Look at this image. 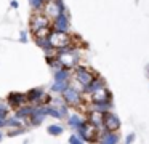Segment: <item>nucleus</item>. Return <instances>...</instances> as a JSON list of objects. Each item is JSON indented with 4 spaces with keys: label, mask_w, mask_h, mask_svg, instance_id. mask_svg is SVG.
<instances>
[{
    "label": "nucleus",
    "mask_w": 149,
    "mask_h": 144,
    "mask_svg": "<svg viewBox=\"0 0 149 144\" xmlns=\"http://www.w3.org/2000/svg\"><path fill=\"white\" fill-rule=\"evenodd\" d=\"M7 102L11 107V111H15V109L21 107L23 104H26L27 96H26V93H21V91H11L10 95L7 96Z\"/></svg>",
    "instance_id": "8"
},
{
    "label": "nucleus",
    "mask_w": 149,
    "mask_h": 144,
    "mask_svg": "<svg viewBox=\"0 0 149 144\" xmlns=\"http://www.w3.org/2000/svg\"><path fill=\"white\" fill-rule=\"evenodd\" d=\"M7 117H8V115L0 114V128H5V123H7Z\"/></svg>",
    "instance_id": "29"
},
{
    "label": "nucleus",
    "mask_w": 149,
    "mask_h": 144,
    "mask_svg": "<svg viewBox=\"0 0 149 144\" xmlns=\"http://www.w3.org/2000/svg\"><path fill=\"white\" fill-rule=\"evenodd\" d=\"M64 102L69 106V107H74V109H79V107H84L85 106V95L80 88H77L75 85H69L64 91L61 93Z\"/></svg>",
    "instance_id": "3"
},
{
    "label": "nucleus",
    "mask_w": 149,
    "mask_h": 144,
    "mask_svg": "<svg viewBox=\"0 0 149 144\" xmlns=\"http://www.w3.org/2000/svg\"><path fill=\"white\" fill-rule=\"evenodd\" d=\"M47 133L52 134V136H61L63 133H64V127L59 123H52L47 127Z\"/></svg>",
    "instance_id": "22"
},
{
    "label": "nucleus",
    "mask_w": 149,
    "mask_h": 144,
    "mask_svg": "<svg viewBox=\"0 0 149 144\" xmlns=\"http://www.w3.org/2000/svg\"><path fill=\"white\" fill-rule=\"evenodd\" d=\"M27 40H29V31H19V42L21 43H27Z\"/></svg>",
    "instance_id": "27"
},
{
    "label": "nucleus",
    "mask_w": 149,
    "mask_h": 144,
    "mask_svg": "<svg viewBox=\"0 0 149 144\" xmlns=\"http://www.w3.org/2000/svg\"><path fill=\"white\" fill-rule=\"evenodd\" d=\"M11 112V107L8 106V102L5 101V102H0V114H5V115H8Z\"/></svg>",
    "instance_id": "26"
},
{
    "label": "nucleus",
    "mask_w": 149,
    "mask_h": 144,
    "mask_svg": "<svg viewBox=\"0 0 149 144\" xmlns=\"http://www.w3.org/2000/svg\"><path fill=\"white\" fill-rule=\"evenodd\" d=\"M112 99L111 101H100V102H88V107L87 109H93V111H98L101 112V114H106V112H109L111 109H112Z\"/></svg>",
    "instance_id": "18"
},
{
    "label": "nucleus",
    "mask_w": 149,
    "mask_h": 144,
    "mask_svg": "<svg viewBox=\"0 0 149 144\" xmlns=\"http://www.w3.org/2000/svg\"><path fill=\"white\" fill-rule=\"evenodd\" d=\"M146 77H148V79H149V64H148V66H146Z\"/></svg>",
    "instance_id": "32"
},
{
    "label": "nucleus",
    "mask_w": 149,
    "mask_h": 144,
    "mask_svg": "<svg viewBox=\"0 0 149 144\" xmlns=\"http://www.w3.org/2000/svg\"><path fill=\"white\" fill-rule=\"evenodd\" d=\"M45 88L43 86H36V88H31L26 91V96H27V102L31 104H42V99L45 96Z\"/></svg>",
    "instance_id": "10"
},
{
    "label": "nucleus",
    "mask_w": 149,
    "mask_h": 144,
    "mask_svg": "<svg viewBox=\"0 0 149 144\" xmlns=\"http://www.w3.org/2000/svg\"><path fill=\"white\" fill-rule=\"evenodd\" d=\"M120 141V134L117 131H109L101 128L100 134H98V141L96 143H103V144H117Z\"/></svg>",
    "instance_id": "9"
},
{
    "label": "nucleus",
    "mask_w": 149,
    "mask_h": 144,
    "mask_svg": "<svg viewBox=\"0 0 149 144\" xmlns=\"http://www.w3.org/2000/svg\"><path fill=\"white\" fill-rule=\"evenodd\" d=\"M85 115H82V114H79V112H69V115L66 117V123H68V127L71 128V130H77L79 127H80L82 123H85Z\"/></svg>",
    "instance_id": "13"
},
{
    "label": "nucleus",
    "mask_w": 149,
    "mask_h": 144,
    "mask_svg": "<svg viewBox=\"0 0 149 144\" xmlns=\"http://www.w3.org/2000/svg\"><path fill=\"white\" fill-rule=\"evenodd\" d=\"M50 27H52V19L43 11H32V16L29 19V32L34 37L40 35H48Z\"/></svg>",
    "instance_id": "1"
},
{
    "label": "nucleus",
    "mask_w": 149,
    "mask_h": 144,
    "mask_svg": "<svg viewBox=\"0 0 149 144\" xmlns=\"http://www.w3.org/2000/svg\"><path fill=\"white\" fill-rule=\"evenodd\" d=\"M5 138V131H3V128H0V141Z\"/></svg>",
    "instance_id": "31"
},
{
    "label": "nucleus",
    "mask_w": 149,
    "mask_h": 144,
    "mask_svg": "<svg viewBox=\"0 0 149 144\" xmlns=\"http://www.w3.org/2000/svg\"><path fill=\"white\" fill-rule=\"evenodd\" d=\"M103 117H104V114H101V112L93 111V109H87L85 118H87L88 123H90L91 127H95L96 130H101V128H103Z\"/></svg>",
    "instance_id": "11"
},
{
    "label": "nucleus",
    "mask_w": 149,
    "mask_h": 144,
    "mask_svg": "<svg viewBox=\"0 0 149 144\" xmlns=\"http://www.w3.org/2000/svg\"><path fill=\"white\" fill-rule=\"evenodd\" d=\"M71 83H72V80H53L52 85H50V93H53V95H61Z\"/></svg>",
    "instance_id": "19"
},
{
    "label": "nucleus",
    "mask_w": 149,
    "mask_h": 144,
    "mask_svg": "<svg viewBox=\"0 0 149 144\" xmlns=\"http://www.w3.org/2000/svg\"><path fill=\"white\" fill-rule=\"evenodd\" d=\"M36 106H37V104H31V102H26V104H23L21 107L15 109L13 114H15V115H18L19 118H23V120L26 122L27 118H29L31 115H32V112L36 111Z\"/></svg>",
    "instance_id": "16"
},
{
    "label": "nucleus",
    "mask_w": 149,
    "mask_h": 144,
    "mask_svg": "<svg viewBox=\"0 0 149 144\" xmlns=\"http://www.w3.org/2000/svg\"><path fill=\"white\" fill-rule=\"evenodd\" d=\"M88 99L91 102H100V101H111L112 99V93L107 90V86H103V88L96 90V91L90 93L88 95Z\"/></svg>",
    "instance_id": "12"
},
{
    "label": "nucleus",
    "mask_w": 149,
    "mask_h": 144,
    "mask_svg": "<svg viewBox=\"0 0 149 144\" xmlns=\"http://www.w3.org/2000/svg\"><path fill=\"white\" fill-rule=\"evenodd\" d=\"M55 54L58 56V59L61 61L63 67H68V69H74L77 64H80V50H79L75 45H71V47L66 48H59V50L55 51Z\"/></svg>",
    "instance_id": "2"
},
{
    "label": "nucleus",
    "mask_w": 149,
    "mask_h": 144,
    "mask_svg": "<svg viewBox=\"0 0 149 144\" xmlns=\"http://www.w3.org/2000/svg\"><path fill=\"white\" fill-rule=\"evenodd\" d=\"M123 141H125V143H135V141H136V133H130Z\"/></svg>",
    "instance_id": "28"
},
{
    "label": "nucleus",
    "mask_w": 149,
    "mask_h": 144,
    "mask_svg": "<svg viewBox=\"0 0 149 144\" xmlns=\"http://www.w3.org/2000/svg\"><path fill=\"white\" fill-rule=\"evenodd\" d=\"M34 38H36V45H37V47H39L45 54H53V53L56 51L55 48H53L52 42H50L48 35H40V37H34Z\"/></svg>",
    "instance_id": "15"
},
{
    "label": "nucleus",
    "mask_w": 149,
    "mask_h": 144,
    "mask_svg": "<svg viewBox=\"0 0 149 144\" xmlns=\"http://www.w3.org/2000/svg\"><path fill=\"white\" fill-rule=\"evenodd\" d=\"M19 127H27L26 122L23 120V118H19L18 115L15 114H8L7 117V123H5V128H19Z\"/></svg>",
    "instance_id": "20"
},
{
    "label": "nucleus",
    "mask_w": 149,
    "mask_h": 144,
    "mask_svg": "<svg viewBox=\"0 0 149 144\" xmlns=\"http://www.w3.org/2000/svg\"><path fill=\"white\" fill-rule=\"evenodd\" d=\"M52 31H58V32H71V19H69V13L63 11L59 13L56 18L52 19Z\"/></svg>",
    "instance_id": "6"
},
{
    "label": "nucleus",
    "mask_w": 149,
    "mask_h": 144,
    "mask_svg": "<svg viewBox=\"0 0 149 144\" xmlns=\"http://www.w3.org/2000/svg\"><path fill=\"white\" fill-rule=\"evenodd\" d=\"M68 141H69L71 144H84V143H85V141L80 138V134H79L77 131L71 133V136H69V139H68Z\"/></svg>",
    "instance_id": "25"
},
{
    "label": "nucleus",
    "mask_w": 149,
    "mask_h": 144,
    "mask_svg": "<svg viewBox=\"0 0 149 144\" xmlns=\"http://www.w3.org/2000/svg\"><path fill=\"white\" fill-rule=\"evenodd\" d=\"M120 127H122V122L120 118L117 117L114 112H106L103 117V128L104 130H109V131H119Z\"/></svg>",
    "instance_id": "7"
},
{
    "label": "nucleus",
    "mask_w": 149,
    "mask_h": 144,
    "mask_svg": "<svg viewBox=\"0 0 149 144\" xmlns=\"http://www.w3.org/2000/svg\"><path fill=\"white\" fill-rule=\"evenodd\" d=\"M95 75H96V72L90 70L87 66L77 64V66L72 69V80H74V83H72V85H75L77 88H80L82 91H84V88L91 82V80H93Z\"/></svg>",
    "instance_id": "4"
},
{
    "label": "nucleus",
    "mask_w": 149,
    "mask_h": 144,
    "mask_svg": "<svg viewBox=\"0 0 149 144\" xmlns=\"http://www.w3.org/2000/svg\"><path fill=\"white\" fill-rule=\"evenodd\" d=\"M42 11L45 13L50 19H53V18H56L59 13H63V10L59 8V5L55 2V0H47V3H45V6H43Z\"/></svg>",
    "instance_id": "17"
},
{
    "label": "nucleus",
    "mask_w": 149,
    "mask_h": 144,
    "mask_svg": "<svg viewBox=\"0 0 149 144\" xmlns=\"http://www.w3.org/2000/svg\"><path fill=\"white\" fill-rule=\"evenodd\" d=\"M27 2H29L32 11H42L45 3H47V0H27Z\"/></svg>",
    "instance_id": "23"
},
{
    "label": "nucleus",
    "mask_w": 149,
    "mask_h": 144,
    "mask_svg": "<svg viewBox=\"0 0 149 144\" xmlns=\"http://www.w3.org/2000/svg\"><path fill=\"white\" fill-rule=\"evenodd\" d=\"M45 111H47V117H52L55 120H63V115L59 112V109L53 104H45Z\"/></svg>",
    "instance_id": "21"
},
{
    "label": "nucleus",
    "mask_w": 149,
    "mask_h": 144,
    "mask_svg": "<svg viewBox=\"0 0 149 144\" xmlns=\"http://www.w3.org/2000/svg\"><path fill=\"white\" fill-rule=\"evenodd\" d=\"M26 130H27V127H19V128H8V131L5 133V136H8V138L19 136V134H23Z\"/></svg>",
    "instance_id": "24"
},
{
    "label": "nucleus",
    "mask_w": 149,
    "mask_h": 144,
    "mask_svg": "<svg viewBox=\"0 0 149 144\" xmlns=\"http://www.w3.org/2000/svg\"><path fill=\"white\" fill-rule=\"evenodd\" d=\"M48 38H50V42H52L55 50L75 45L74 43V35H71V32H58V31H52V29H50Z\"/></svg>",
    "instance_id": "5"
},
{
    "label": "nucleus",
    "mask_w": 149,
    "mask_h": 144,
    "mask_svg": "<svg viewBox=\"0 0 149 144\" xmlns=\"http://www.w3.org/2000/svg\"><path fill=\"white\" fill-rule=\"evenodd\" d=\"M10 8L18 10L19 8V2H18V0H10Z\"/></svg>",
    "instance_id": "30"
},
{
    "label": "nucleus",
    "mask_w": 149,
    "mask_h": 144,
    "mask_svg": "<svg viewBox=\"0 0 149 144\" xmlns=\"http://www.w3.org/2000/svg\"><path fill=\"white\" fill-rule=\"evenodd\" d=\"M103 86H106V80H104L103 77L100 75V74H96V75L93 77V80H91V82L84 88V95H87V96H88L90 93L96 91V90L103 88Z\"/></svg>",
    "instance_id": "14"
}]
</instances>
